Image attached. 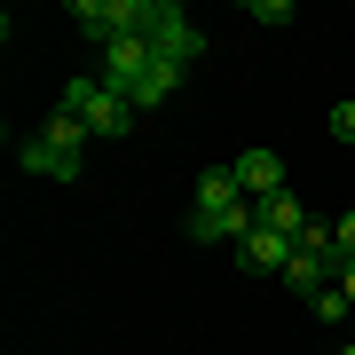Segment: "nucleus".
<instances>
[{"label": "nucleus", "mask_w": 355, "mask_h": 355, "mask_svg": "<svg viewBox=\"0 0 355 355\" xmlns=\"http://www.w3.org/2000/svg\"><path fill=\"white\" fill-rule=\"evenodd\" d=\"M71 24L95 40V48H119V40L142 32V0H71Z\"/></svg>", "instance_id": "obj_3"}, {"label": "nucleus", "mask_w": 355, "mask_h": 355, "mask_svg": "<svg viewBox=\"0 0 355 355\" xmlns=\"http://www.w3.org/2000/svg\"><path fill=\"white\" fill-rule=\"evenodd\" d=\"M229 174H237V190L253 198V205L284 198V158H277V150H237V158H229Z\"/></svg>", "instance_id": "obj_4"}, {"label": "nucleus", "mask_w": 355, "mask_h": 355, "mask_svg": "<svg viewBox=\"0 0 355 355\" xmlns=\"http://www.w3.org/2000/svg\"><path fill=\"white\" fill-rule=\"evenodd\" d=\"M64 111H79L87 135H103V142H127L135 135V103L119 95L111 79H71V87H64Z\"/></svg>", "instance_id": "obj_1"}, {"label": "nucleus", "mask_w": 355, "mask_h": 355, "mask_svg": "<svg viewBox=\"0 0 355 355\" xmlns=\"http://www.w3.org/2000/svg\"><path fill=\"white\" fill-rule=\"evenodd\" d=\"M253 24H292V0H253Z\"/></svg>", "instance_id": "obj_15"}, {"label": "nucleus", "mask_w": 355, "mask_h": 355, "mask_svg": "<svg viewBox=\"0 0 355 355\" xmlns=\"http://www.w3.org/2000/svg\"><path fill=\"white\" fill-rule=\"evenodd\" d=\"M150 64H158V48H150L142 32H135V40H119V48H103V79H111L119 95H135V87H142V71H150Z\"/></svg>", "instance_id": "obj_5"}, {"label": "nucleus", "mask_w": 355, "mask_h": 355, "mask_svg": "<svg viewBox=\"0 0 355 355\" xmlns=\"http://www.w3.org/2000/svg\"><path fill=\"white\" fill-rule=\"evenodd\" d=\"M340 355H355V340H347V347H340Z\"/></svg>", "instance_id": "obj_17"}, {"label": "nucleus", "mask_w": 355, "mask_h": 355, "mask_svg": "<svg viewBox=\"0 0 355 355\" xmlns=\"http://www.w3.org/2000/svg\"><path fill=\"white\" fill-rule=\"evenodd\" d=\"M331 135H340V142H355V95H347V103H331Z\"/></svg>", "instance_id": "obj_16"}, {"label": "nucleus", "mask_w": 355, "mask_h": 355, "mask_svg": "<svg viewBox=\"0 0 355 355\" xmlns=\"http://www.w3.org/2000/svg\"><path fill=\"white\" fill-rule=\"evenodd\" d=\"M261 221H268V229H284V237L300 245V229H308V205H300V198L284 190V198H268V205H261Z\"/></svg>", "instance_id": "obj_12"}, {"label": "nucleus", "mask_w": 355, "mask_h": 355, "mask_svg": "<svg viewBox=\"0 0 355 355\" xmlns=\"http://www.w3.org/2000/svg\"><path fill=\"white\" fill-rule=\"evenodd\" d=\"M308 308H316V316H324V324H347V316H355V300H347V292H340V284H331V292H316V300H308Z\"/></svg>", "instance_id": "obj_13"}, {"label": "nucleus", "mask_w": 355, "mask_h": 355, "mask_svg": "<svg viewBox=\"0 0 355 355\" xmlns=\"http://www.w3.org/2000/svg\"><path fill=\"white\" fill-rule=\"evenodd\" d=\"M331 245H340V261H355V205H347L340 221H331Z\"/></svg>", "instance_id": "obj_14"}, {"label": "nucleus", "mask_w": 355, "mask_h": 355, "mask_svg": "<svg viewBox=\"0 0 355 355\" xmlns=\"http://www.w3.org/2000/svg\"><path fill=\"white\" fill-rule=\"evenodd\" d=\"M237 205H253L237 190V174H229V166H205L198 174V214H237Z\"/></svg>", "instance_id": "obj_9"}, {"label": "nucleus", "mask_w": 355, "mask_h": 355, "mask_svg": "<svg viewBox=\"0 0 355 355\" xmlns=\"http://www.w3.org/2000/svg\"><path fill=\"white\" fill-rule=\"evenodd\" d=\"M284 284L300 292V300L331 292V284H340V253H308V245H292V268H284Z\"/></svg>", "instance_id": "obj_6"}, {"label": "nucleus", "mask_w": 355, "mask_h": 355, "mask_svg": "<svg viewBox=\"0 0 355 355\" xmlns=\"http://www.w3.org/2000/svg\"><path fill=\"white\" fill-rule=\"evenodd\" d=\"M174 87H182V64H166V55H158V64H150V71H142V87H135L127 103H135V111H158V103H166V95H174Z\"/></svg>", "instance_id": "obj_10"}, {"label": "nucleus", "mask_w": 355, "mask_h": 355, "mask_svg": "<svg viewBox=\"0 0 355 355\" xmlns=\"http://www.w3.org/2000/svg\"><path fill=\"white\" fill-rule=\"evenodd\" d=\"M16 166H24V174H40V182H79V158H64L55 150V142H16Z\"/></svg>", "instance_id": "obj_8"}, {"label": "nucleus", "mask_w": 355, "mask_h": 355, "mask_svg": "<svg viewBox=\"0 0 355 355\" xmlns=\"http://www.w3.org/2000/svg\"><path fill=\"white\" fill-rule=\"evenodd\" d=\"M237 261H245V268H268V277H284V268H292V237H284V229H268V221H261L253 237L237 245Z\"/></svg>", "instance_id": "obj_7"}, {"label": "nucleus", "mask_w": 355, "mask_h": 355, "mask_svg": "<svg viewBox=\"0 0 355 355\" xmlns=\"http://www.w3.org/2000/svg\"><path fill=\"white\" fill-rule=\"evenodd\" d=\"M40 142H55L64 158H79V150H87V119H79V111H55L48 127H40Z\"/></svg>", "instance_id": "obj_11"}, {"label": "nucleus", "mask_w": 355, "mask_h": 355, "mask_svg": "<svg viewBox=\"0 0 355 355\" xmlns=\"http://www.w3.org/2000/svg\"><path fill=\"white\" fill-rule=\"evenodd\" d=\"M142 40H150L166 64H182V71H190L198 55H205V32H198L190 16L174 8V0H142Z\"/></svg>", "instance_id": "obj_2"}]
</instances>
